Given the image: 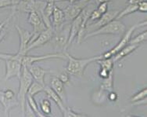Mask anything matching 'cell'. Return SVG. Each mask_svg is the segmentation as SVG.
Returning a JSON list of instances; mask_svg holds the SVG:
<instances>
[{
	"mask_svg": "<svg viewBox=\"0 0 147 117\" xmlns=\"http://www.w3.org/2000/svg\"><path fill=\"white\" fill-rule=\"evenodd\" d=\"M24 55L17 52L13 54L0 53V59L5 61L6 73L5 80H9L13 77L20 78L22 69V59Z\"/></svg>",
	"mask_w": 147,
	"mask_h": 117,
	"instance_id": "1",
	"label": "cell"
},
{
	"mask_svg": "<svg viewBox=\"0 0 147 117\" xmlns=\"http://www.w3.org/2000/svg\"><path fill=\"white\" fill-rule=\"evenodd\" d=\"M66 57L67 58V65L66 67L65 71L69 75H73L77 76H82L86 67L92 62H96V61L102 58L101 55L96 57H88V58H76L72 55L64 52Z\"/></svg>",
	"mask_w": 147,
	"mask_h": 117,
	"instance_id": "2",
	"label": "cell"
},
{
	"mask_svg": "<svg viewBox=\"0 0 147 117\" xmlns=\"http://www.w3.org/2000/svg\"><path fill=\"white\" fill-rule=\"evenodd\" d=\"M19 80H20V87H19V91L17 94V101H19V105L21 108L22 116H25L26 103H27L26 97H27L29 86L33 82V78L31 76L28 67L24 65H22L21 73H20Z\"/></svg>",
	"mask_w": 147,
	"mask_h": 117,
	"instance_id": "3",
	"label": "cell"
},
{
	"mask_svg": "<svg viewBox=\"0 0 147 117\" xmlns=\"http://www.w3.org/2000/svg\"><path fill=\"white\" fill-rule=\"evenodd\" d=\"M126 31V26L122 21L117 19H114L107 24L102 26L101 28L95 31L88 32L84 37L85 40L88 38L97 36L99 35H123Z\"/></svg>",
	"mask_w": 147,
	"mask_h": 117,
	"instance_id": "4",
	"label": "cell"
},
{
	"mask_svg": "<svg viewBox=\"0 0 147 117\" xmlns=\"http://www.w3.org/2000/svg\"><path fill=\"white\" fill-rule=\"evenodd\" d=\"M146 26V20H144L142 22H139V23L135 24L134 25L131 26L130 29H128L127 31H125V32L124 33V36L122 37V39H121V41L119 42L116 46H114L113 48H112L109 51H107L106 53H104L103 54H102V58H110V57H112L114 54H116L117 53L121 50L122 48H124L125 46H127L129 41L131 39V35L134 33V31H136L137 29H139V28H142V27H145Z\"/></svg>",
	"mask_w": 147,
	"mask_h": 117,
	"instance_id": "5",
	"label": "cell"
},
{
	"mask_svg": "<svg viewBox=\"0 0 147 117\" xmlns=\"http://www.w3.org/2000/svg\"><path fill=\"white\" fill-rule=\"evenodd\" d=\"M90 3L88 0H80L76 3H71L67 7L63 10L64 14V20L65 22L72 21L82 13V10Z\"/></svg>",
	"mask_w": 147,
	"mask_h": 117,
	"instance_id": "6",
	"label": "cell"
},
{
	"mask_svg": "<svg viewBox=\"0 0 147 117\" xmlns=\"http://www.w3.org/2000/svg\"><path fill=\"white\" fill-rule=\"evenodd\" d=\"M16 29H17L18 35L20 37V47H19L18 52L20 54L25 56L28 54L27 48H28V45L37 37V35L38 34H35L34 32H30L29 31L21 29L20 27L17 25L16 26Z\"/></svg>",
	"mask_w": 147,
	"mask_h": 117,
	"instance_id": "7",
	"label": "cell"
},
{
	"mask_svg": "<svg viewBox=\"0 0 147 117\" xmlns=\"http://www.w3.org/2000/svg\"><path fill=\"white\" fill-rule=\"evenodd\" d=\"M54 34H55V31H54L53 28L52 26L48 27L45 30L40 32L39 34L37 35V37L29 44L27 48V52L28 53L31 50L39 47V46H42L46 43L49 42L54 36Z\"/></svg>",
	"mask_w": 147,
	"mask_h": 117,
	"instance_id": "8",
	"label": "cell"
},
{
	"mask_svg": "<svg viewBox=\"0 0 147 117\" xmlns=\"http://www.w3.org/2000/svg\"><path fill=\"white\" fill-rule=\"evenodd\" d=\"M51 58H60V59H66L65 53H56V54H48L45 55H35V56H29L25 55L22 59V65L28 66L29 65H32L35 62H40L42 61L48 60Z\"/></svg>",
	"mask_w": 147,
	"mask_h": 117,
	"instance_id": "9",
	"label": "cell"
},
{
	"mask_svg": "<svg viewBox=\"0 0 147 117\" xmlns=\"http://www.w3.org/2000/svg\"><path fill=\"white\" fill-rule=\"evenodd\" d=\"M120 10H110V11H107L105 14H102L99 20H97V22L95 24H92L91 25H87V31L89 30V32L93 31L96 29L101 28L102 26L107 24L110 21H112L114 19H116L117 16L119 14Z\"/></svg>",
	"mask_w": 147,
	"mask_h": 117,
	"instance_id": "10",
	"label": "cell"
},
{
	"mask_svg": "<svg viewBox=\"0 0 147 117\" xmlns=\"http://www.w3.org/2000/svg\"><path fill=\"white\" fill-rule=\"evenodd\" d=\"M28 22L32 26L33 32L35 34H39L40 32L47 29L42 17L37 12L33 11L29 13Z\"/></svg>",
	"mask_w": 147,
	"mask_h": 117,
	"instance_id": "11",
	"label": "cell"
},
{
	"mask_svg": "<svg viewBox=\"0 0 147 117\" xmlns=\"http://www.w3.org/2000/svg\"><path fill=\"white\" fill-rule=\"evenodd\" d=\"M83 18H84V14H83V12L82 11V13L80 14L76 18H74L73 20H72V23L71 24V26H70V32H69V37H68L67 42V44H66L65 47H64V50L67 48L68 46L71 45L72 42L77 37V35H78V32L79 31L80 28H81V25H82V21H83Z\"/></svg>",
	"mask_w": 147,
	"mask_h": 117,
	"instance_id": "12",
	"label": "cell"
},
{
	"mask_svg": "<svg viewBox=\"0 0 147 117\" xmlns=\"http://www.w3.org/2000/svg\"><path fill=\"white\" fill-rule=\"evenodd\" d=\"M27 67H28V69L29 71H30V73H31V76L33 78V80H34V81H36L38 83H41L43 86H45V75L52 73L53 71H50V70H45V69H42V67L36 65H34V64L29 65H28Z\"/></svg>",
	"mask_w": 147,
	"mask_h": 117,
	"instance_id": "13",
	"label": "cell"
},
{
	"mask_svg": "<svg viewBox=\"0 0 147 117\" xmlns=\"http://www.w3.org/2000/svg\"><path fill=\"white\" fill-rule=\"evenodd\" d=\"M51 17L52 27L53 28L55 32H57L59 30H61L63 28V24L65 22L64 14H63V10L59 8L57 5H55Z\"/></svg>",
	"mask_w": 147,
	"mask_h": 117,
	"instance_id": "14",
	"label": "cell"
},
{
	"mask_svg": "<svg viewBox=\"0 0 147 117\" xmlns=\"http://www.w3.org/2000/svg\"><path fill=\"white\" fill-rule=\"evenodd\" d=\"M0 103L2 104V105L4 108V113L5 116H9V111L10 109L17 107V106L20 105H19V101L17 99H8L7 97L5 96L4 94V90L0 89Z\"/></svg>",
	"mask_w": 147,
	"mask_h": 117,
	"instance_id": "15",
	"label": "cell"
},
{
	"mask_svg": "<svg viewBox=\"0 0 147 117\" xmlns=\"http://www.w3.org/2000/svg\"><path fill=\"white\" fill-rule=\"evenodd\" d=\"M54 6H55V1L54 0H50L46 3L45 7L41 13V17L42 18L44 23L46 25V27H51V17L53 12Z\"/></svg>",
	"mask_w": 147,
	"mask_h": 117,
	"instance_id": "16",
	"label": "cell"
},
{
	"mask_svg": "<svg viewBox=\"0 0 147 117\" xmlns=\"http://www.w3.org/2000/svg\"><path fill=\"white\" fill-rule=\"evenodd\" d=\"M43 91H45V94L48 95V97H49V98H51L52 100L54 102L57 104V105L59 107V109H60L61 112L63 114V113L65 112L67 107L64 105L63 101L61 99V97H59V95H58L56 92L54 91L51 87H49V86H45Z\"/></svg>",
	"mask_w": 147,
	"mask_h": 117,
	"instance_id": "17",
	"label": "cell"
},
{
	"mask_svg": "<svg viewBox=\"0 0 147 117\" xmlns=\"http://www.w3.org/2000/svg\"><path fill=\"white\" fill-rule=\"evenodd\" d=\"M140 46V45L138 44H127V46H125L124 48H122L121 50H119L116 54L113 56V59L114 63L121 60L124 57H127V55L131 54L132 52L136 50V49H138Z\"/></svg>",
	"mask_w": 147,
	"mask_h": 117,
	"instance_id": "18",
	"label": "cell"
},
{
	"mask_svg": "<svg viewBox=\"0 0 147 117\" xmlns=\"http://www.w3.org/2000/svg\"><path fill=\"white\" fill-rule=\"evenodd\" d=\"M51 88L56 92L63 101L65 98V89H64V83L59 80V77L52 76L51 77Z\"/></svg>",
	"mask_w": 147,
	"mask_h": 117,
	"instance_id": "19",
	"label": "cell"
},
{
	"mask_svg": "<svg viewBox=\"0 0 147 117\" xmlns=\"http://www.w3.org/2000/svg\"><path fill=\"white\" fill-rule=\"evenodd\" d=\"M113 70L110 71V75L108 76V77L103 79L102 83L100 85V88L102 91L105 92H110L113 90Z\"/></svg>",
	"mask_w": 147,
	"mask_h": 117,
	"instance_id": "20",
	"label": "cell"
},
{
	"mask_svg": "<svg viewBox=\"0 0 147 117\" xmlns=\"http://www.w3.org/2000/svg\"><path fill=\"white\" fill-rule=\"evenodd\" d=\"M26 102L28 103L29 108L31 109L32 112L34 113L35 116L38 117H44L45 116V115L43 114L42 112L39 110L38 105H37L36 101L34 99V97H31L29 95H27L26 97Z\"/></svg>",
	"mask_w": 147,
	"mask_h": 117,
	"instance_id": "21",
	"label": "cell"
},
{
	"mask_svg": "<svg viewBox=\"0 0 147 117\" xmlns=\"http://www.w3.org/2000/svg\"><path fill=\"white\" fill-rule=\"evenodd\" d=\"M137 10H138V5L137 4H127V6L124 10H122L121 11L119 12L116 19L120 20L121 18L126 17L127 15L136 13V12H137Z\"/></svg>",
	"mask_w": 147,
	"mask_h": 117,
	"instance_id": "22",
	"label": "cell"
},
{
	"mask_svg": "<svg viewBox=\"0 0 147 117\" xmlns=\"http://www.w3.org/2000/svg\"><path fill=\"white\" fill-rule=\"evenodd\" d=\"M45 86H43L41 83H38L36 81L32 82L30 86H29L27 95H29V96H31V97H34L36 94H38L40 92L43 91Z\"/></svg>",
	"mask_w": 147,
	"mask_h": 117,
	"instance_id": "23",
	"label": "cell"
},
{
	"mask_svg": "<svg viewBox=\"0 0 147 117\" xmlns=\"http://www.w3.org/2000/svg\"><path fill=\"white\" fill-rule=\"evenodd\" d=\"M96 62L99 64L101 69H105L108 71L113 70V65H114L113 57H110V58H100L99 60L96 61Z\"/></svg>",
	"mask_w": 147,
	"mask_h": 117,
	"instance_id": "24",
	"label": "cell"
},
{
	"mask_svg": "<svg viewBox=\"0 0 147 117\" xmlns=\"http://www.w3.org/2000/svg\"><path fill=\"white\" fill-rule=\"evenodd\" d=\"M106 97H107V96L105 94V91H102L101 90H99L98 91L94 92L92 96V101H94V103L97 104V105L102 104L106 99Z\"/></svg>",
	"mask_w": 147,
	"mask_h": 117,
	"instance_id": "25",
	"label": "cell"
},
{
	"mask_svg": "<svg viewBox=\"0 0 147 117\" xmlns=\"http://www.w3.org/2000/svg\"><path fill=\"white\" fill-rule=\"evenodd\" d=\"M40 109H41V112L45 116L49 115L52 112L51 103L48 99H43L40 102Z\"/></svg>",
	"mask_w": 147,
	"mask_h": 117,
	"instance_id": "26",
	"label": "cell"
},
{
	"mask_svg": "<svg viewBox=\"0 0 147 117\" xmlns=\"http://www.w3.org/2000/svg\"><path fill=\"white\" fill-rule=\"evenodd\" d=\"M146 39L147 31H143V32L140 33V34H139L138 35H136L135 38L131 39L128 44H138V45H140L141 43H144V42H146Z\"/></svg>",
	"mask_w": 147,
	"mask_h": 117,
	"instance_id": "27",
	"label": "cell"
},
{
	"mask_svg": "<svg viewBox=\"0 0 147 117\" xmlns=\"http://www.w3.org/2000/svg\"><path fill=\"white\" fill-rule=\"evenodd\" d=\"M147 96V88L146 87H145L142 90H141L140 91L137 92L135 95H133L132 97H130V101L131 102L135 103L137 102V101H139L143 100L145 98H146Z\"/></svg>",
	"mask_w": 147,
	"mask_h": 117,
	"instance_id": "28",
	"label": "cell"
},
{
	"mask_svg": "<svg viewBox=\"0 0 147 117\" xmlns=\"http://www.w3.org/2000/svg\"><path fill=\"white\" fill-rule=\"evenodd\" d=\"M14 13L15 11H13V13L6 18V20H3V22H0V43L2 42V40H3V39L4 38V36L6 35V33H5V32L3 33V31L5 30V27H6V24L9 22V20H11L12 17L13 16Z\"/></svg>",
	"mask_w": 147,
	"mask_h": 117,
	"instance_id": "29",
	"label": "cell"
},
{
	"mask_svg": "<svg viewBox=\"0 0 147 117\" xmlns=\"http://www.w3.org/2000/svg\"><path fill=\"white\" fill-rule=\"evenodd\" d=\"M63 116L64 117H81V116H86L85 115L78 113L75 111H73L71 108H67L65 112L63 114Z\"/></svg>",
	"mask_w": 147,
	"mask_h": 117,
	"instance_id": "30",
	"label": "cell"
},
{
	"mask_svg": "<svg viewBox=\"0 0 147 117\" xmlns=\"http://www.w3.org/2000/svg\"><path fill=\"white\" fill-rule=\"evenodd\" d=\"M102 16L101 13L97 10V9H94L91 12L90 15H89V18L88 20H92V21H94V20H99L100 17Z\"/></svg>",
	"mask_w": 147,
	"mask_h": 117,
	"instance_id": "31",
	"label": "cell"
},
{
	"mask_svg": "<svg viewBox=\"0 0 147 117\" xmlns=\"http://www.w3.org/2000/svg\"><path fill=\"white\" fill-rule=\"evenodd\" d=\"M138 10L137 11L141 13H146L147 12V1L146 0H142L138 4Z\"/></svg>",
	"mask_w": 147,
	"mask_h": 117,
	"instance_id": "32",
	"label": "cell"
},
{
	"mask_svg": "<svg viewBox=\"0 0 147 117\" xmlns=\"http://www.w3.org/2000/svg\"><path fill=\"white\" fill-rule=\"evenodd\" d=\"M99 6L97 7V10H99L101 14H103L106 12L108 10V3H101L98 4Z\"/></svg>",
	"mask_w": 147,
	"mask_h": 117,
	"instance_id": "33",
	"label": "cell"
},
{
	"mask_svg": "<svg viewBox=\"0 0 147 117\" xmlns=\"http://www.w3.org/2000/svg\"><path fill=\"white\" fill-rule=\"evenodd\" d=\"M59 79L62 81L63 83L65 84V83H67L68 82H69V80H70V76H69V74H68L67 72L65 71L59 75Z\"/></svg>",
	"mask_w": 147,
	"mask_h": 117,
	"instance_id": "34",
	"label": "cell"
},
{
	"mask_svg": "<svg viewBox=\"0 0 147 117\" xmlns=\"http://www.w3.org/2000/svg\"><path fill=\"white\" fill-rule=\"evenodd\" d=\"M9 6H12L11 0H0V10Z\"/></svg>",
	"mask_w": 147,
	"mask_h": 117,
	"instance_id": "35",
	"label": "cell"
},
{
	"mask_svg": "<svg viewBox=\"0 0 147 117\" xmlns=\"http://www.w3.org/2000/svg\"><path fill=\"white\" fill-rule=\"evenodd\" d=\"M4 94L8 99H13L15 97V94L14 92L13 91L10 89H7L4 90Z\"/></svg>",
	"mask_w": 147,
	"mask_h": 117,
	"instance_id": "36",
	"label": "cell"
},
{
	"mask_svg": "<svg viewBox=\"0 0 147 117\" xmlns=\"http://www.w3.org/2000/svg\"><path fill=\"white\" fill-rule=\"evenodd\" d=\"M112 71V70H111ZM110 71H108L107 69H101L99 70V76L102 78V79H105V78L108 77V76L110 75Z\"/></svg>",
	"mask_w": 147,
	"mask_h": 117,
	"instance_id": "37",
	"label": "cell"
},
{
	"mask_svg": "<svg viewBox=\"0 0 147 117\" xmlns=\"http://www.w3.org/2000/svg\"><path fill=\"white\" fill-rule=\"evenodd\" d=\"M107 97L109 98V100L111 101H115L117 99V95L115 92H113V90L112 91L109 92V94L107 95Z\"/></svg>",
	"mask_w": 147,
	"mask_h": 117,
	"instance_id": "38",
	"label": "cell"
},
{
	"mask_svg": "<svg viewBox=\"0 0 147 117\" xmlns=\"http://www.w3.org/2000/svg\"><path fill=\"white\" fill-rule=\"evenodd\" d=\"M142 0H127V4H138Z\"/></svg>",
	"mask_w": 147,
	"mask_h": 117,
	"instance_id": "39",
	"label": "cell"
},
{
	"mask_svg": "<svg viewBox=\"0 0 147 117\" xmlns=\"http://www.w3.org/2000/svg\"><path fill=\"white\" fill-rule=\"evenodd\" d=\"M55 2H62V1H67L69 3H76V2H78L80 0H54Z\"/></svg>",
	"mask_w": 147,
	"mask_h": 117,
	"instance_id": "40",
	"label": "cell"
},
{
	"mask_svg": "<svg viewBox=\"0 0 147 117\" xmlns=\"http://www.w3.org/2000/svg\"><path fill=\"white\" fill-rule=\"evenodd\" d=\"M112 0H96V2L97 4H99L101 3H109V2H111Z\"/></svg>",
	"mask_w": 147,
	"mask_h": 117,
	"instance_id": "41",
	"label": "cell"
},
{
	"mask_svg": "<svg viewBox=\"0 0 147 117\" xmlns=\"http://www.w3.org/2000/svg\"><path fill=\"white\" fill-rule=\"evenodd\" d=\"M20 0H11V3H12V7H13L17 5V3L20 2Z\"/></svg>",
	"mask_w": 147,
	"mask_h": 117,
	"instance_id": "42",
	"label": "cell"
},
{
	"mask_svg": "<svg viewBox=\"0 0 147 117\" xmlns=\"http://www.w3.org/2000/svg\"><path fill=\"white\" fill-rule=\"evenodd\" d=\"M21 1H24V2H31L32 0H21Z\"/></svg>",
	"mask_w": 147,
	"mask_h": 117,
	"instance_id": "43",
	"label": "cell"
},
{
	"mask_svg": "<svg viewBox=\"0 0 147 117\" xmlns=\"http://www.w3.org/2000/svg\"><path fill=\"white\" fill-rule=\"evenodd\" d=\"M41 1H43V2H45V3H47V2L50 1V0H41Z\"/></svg>",
	"mask_w": 147,
	"mask_h": 117,
	"instance_id": "44",
	"label": "cell"
},
{
	"mask_svg": "<svg viewBox=\"0 0 147 117\" xmlns=\"http://www.w3.org/2000/svg\"><path fill=\"white\" fill-rule=\"evenodd\" d=\"M88 1H91V0H88Z\"/></svg>",
	"mask_w": 147,
	"mask_h": 117,
	"instance_id": "45",
	"label": "cell"
}]
</instances>
